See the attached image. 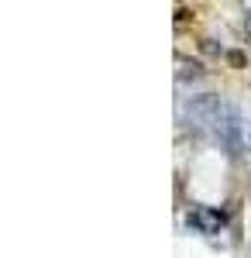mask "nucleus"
Returning a JSON list of instances; mask_svg holds the SVG:
<instances>
[{"instance_id":"1","label":"nucleus","mask_w":251,"mask_h":258,"mask_svg":"<svg viewBox=\"0 0 251 258\" xmlns=\"http://www.w3.org/2000/svg\"><path fill=\"white\" fill-rule=\"evenodd\" d=\"M227 62H231V66H237V69H241V66H244V62H248V55H244V52H227Z\"/></svg>"}]
</instances>
